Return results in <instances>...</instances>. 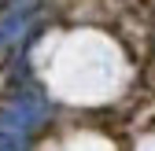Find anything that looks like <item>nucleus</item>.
<instances>
[{
	"label": "nucleus",
	"mask_w": 155,
	"mask_h": 151,
	"mask_svg": "<svg viewBox=\"0 0 155 151\" xmlns=\"http://www.w3.org/2000/svg\"><path fill=\"white\" fill-rule=\"evenodd\" d=\"M48 118V103L37 92H15L11 100L0 103V129H11V133L30 137L37 125H45Z\"/></svg>",
	"instance_id": "obj_1"
}]
</instances>
